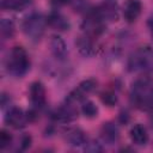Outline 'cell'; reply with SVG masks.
I'll use <instances>...</instances> for the list:
<instances>
[{
    "mask_svg": "<svg viewBox=\"0 0 153 153\" xmlns=\"http://www.w3.org/2000/svg\"><path fill=\"white\" fill-rule=\"evenodd\" d=\"M33 0H1V8L7 11H23L29 7Z\"/></svg>",
    "mask_w": 153,
    "mask_h": 153,
    "instance_id": "obj_18",
    "label": "cell"
},
{
    "mask_svg": "<svg viewBox=\"0 0 153 153\" xmlns=\"http://www.w3.org/2000/svg\"><path fill=\"white\" fill-rule=\"evenodd\" d=\"M51 120L54 122H59V123H71L74 120H76L78 117V110L74 106L73 103L69 102H65V104L60 108H57L56 110H54L50 115Z\"/></svg>",
    "mask_w": 153,
    "mask_h": 153,
    "instance_id": "obj_9",
    "label": "cell"
},
{
    "mask_svg": "<svg viewBox=\"0 0 153 153\" xmlns=\"http://www.w3.org/2000/svg\"><path fill=\"white\" fill-rule=\"evenodd\" d=\"M149 115H151V121H152V123H153V110L149 111Z\"/></svg>",
    "mask_w": 153,
    "mask_h": 153,
    "instance_id": "obj_31",
    "label": "cell"
},
{
    "mask_svg": "<svg viewBox=\"0 0 153 153\" xmlns=\"http://www.w3.org/2000/svg\"><path fill=\"white\" fill-rule=\"evenodd\" d=\"M142 110H146V111H152V110H153V88H152V91L149 92V94H148V97H147V100H146L145 106H143Z\"/></svg>",
    "mask_w": 153,
    "mask_h": 153,
    "instance_id": "obj_26",
    "label": "cell"
},
{
    "mask_svg": "<svg viewBox=\"0 0 153 153\" xmlns=\"http://www.w3.org/2000/svg\"><path fill=\"white\" fill-rule=\"evenodd\" d=\"M31 143H32V137H31L29 134L22 136V139H20V145H19V146H20V149H22V151L27 149V148L31 146Z\"/></svg>",
    "mask_w": 153,
    "mask_h": 153,
    "instance_id": "obj_25",
    "label": "cell"
},
{
    "mask_svg": "<svg viewBox=\"0 0 153 153\" xmlns=\"http://www.w3.org/2000/svg\"><path fill=\"white\" fill-rule=\"evenodd\" d=\"M29 97L32 105L36 109H41L45 105L47 102V92L43 82L33 81L29 87Z\"/></svg>",
    "mask_w": 153,
    "mask_h": 153,
    "instance_id": "obj_10",
    "label": "cell"
},
{
    "mask_svg": "<svg viewBox=\"0 0 153 153\" xmlns=\"http://www.w3.org/2000/svg\"><path fill=\"white\" fill-rule=\"evenodd\" d=\"M13 141V136L10 131H7L6 129H1L0 130V148L1 149H6L7 147L11 146Z\"/></svg>",
    "mask_w": 153,
    "mask_h": 153,
    "instance_id": "obj_22",
    "label": "cell"
},
{
    "mask_svg": "<svg viewBox=\"0 0 153 153\" xmlns=\"http://www.w3.org/2000/svg\"><path fill=\"white\" fill-rule=\"evenodd\" d=\"M127 66L130 72L153 73V48L145 45L135 50L129 56Z\"/></svg>",
    "mask_w": 153,
    "mask_h": 153,
    "instance_id": "obj_2",
    "label": "cell"
},
{
    "mask_svg": "<svg viewBox=\"0 0 153 153\" xmlns=\"http://www.w3.org/2000/svg\"><path fill=\"white\" fill-rule=\"evenodd\" d=\"M66 140L73 147H81L87 142V136L80 128H72L66 133Z\"/></svg>",
    "mask_w": 153,
    "mask_h": 153,
    "instance_id": "obj_16",
    "label": "cell"
},
{
    "mask_svg": "<svg viewBox=\"0 0 153 153\" xmlns=\"http://www.w3.org/2000/svg\"><path fill=\"white\" fill-rule=\"evenodd\" d=\"M81 112L87 118H94L98 115V108L93 102L84 100L82 104H81Z\"/></svg>",
    "mask_w": 153,
    "mask_h": 153,
    "instance_id": "obj_20",
    "label": "cell"
},
{
    "mask_svg": "<svg viewBox=\"0 0 153 153\" xmlns=\"http://www.w3.org/2000/svg\"><path fill=\"white\" fill-rule=\"evenodd\" d=\"M142 11V4L140 0H127L123 7V17L126 22L134 23L137 20Z\"/></svg>",
    "mask_w": 153,
    "mask_h": 153,
    "instance_id": "obj_14",
    "label": "cell"
},
{
    "mask_svg": "<svg viewBox=\"0 0 153 153\" xmlns=\"http://www.w3.org/2000/svg\"><path fill=\"white\" fill-rule=\"evenodd\" d=\"M100 136L103 142L112 145L120 139V129L114 122H104L100 128Z\"/></svg>",
    "mask_w": 153,
    "mask_h": 153,
    "instance_id": "obj_13",
    "label": "cell"
},
{
    "mask_svg": "<svg viewBox=\"0 0 153 153\" xmlns=\"http://www.w3.org/2000/svg\"><path fill=\"white\" fill-rule=\"evenodd\" d=\"M16 33V25L8 18H2L0 22V35L2 39H11Z\"/></svg>",
    "mask_w": 153,
    "mask_h": 153,
    "instance_id": "obj_19",
    "label": "cell"
},
{
    "mask_svg": "<svg viewBox=\"0 0 153 153\" xmlns=\"http://www.w3.org/2000/svg\"><path fill=\"white\" fill-rule=\"evenodd\" d=\"M97 86V81L94 79H86L84 81H81L73 91H71L68 93V96L66 97V102L69 103H79V102H84L86 96L88 93H91Z\"/></svg>",
    "mask_w": 153,
    "mask_h": 153,
    "instance_id": "obj_7",
    "label": "cell"
},
{
    "mask_svg": "<svg viewBox=\"0 0 153 153\" xmlns=\"http://www.w3.org/2000/svg\"><path fill=\"white\" fill-rule=\"evenodd\" d=\"M96 14L104 22H116L120 17V8L116 1L114 0H105L103 2H100L98 6H96L94 8Z\"/></svg>",
    "mask_w": 153,
    "mask_h": 153,
    "instance_id": "obj_6",
    "label": "cell"
},
{
    "mask_svg": "<svg viewBox=\"0 0 153 153\" xmlns=\"http://www.w3.org/2000/svg\"><path fill=\"white\" fill-rule=\"evenodd\" d=\"M147 25H148V29H149V32H151V36L153 38V17H151L147 22Z\"/></svg>",
    "mask_w": 153,
    "mask_h": 153,
    "instance_id": "obj_30",
    "label": "cell"
},
{
    "mask_svg": "<svg viewBox=\"0 0 153 153\" xmlns=\"http://www.w3.org/2000/svg\"><path fill=\"white\" fill-rule=\"evenodd\" d=\"M129 136H130V140L133 143L137 145V146H145L147 142H148V133H147V129L137 123V124H134L129 131Z\"/></svg>",
    "mask_w": 153,
    "mask_h": 153,
    "instance_id": "obj_15",
    "label": "cell"
},
{
    "mask_svg": "<svg viewBox=\"0 0 153 153\" xmlns=\"http://www.w3.org/2000/svg\"><path fill=\"white\" fill-rule=\"evenodd\" d=\"M47 22H48V26H50L56 31H67L71 27V23L68 18L56 10L51 11L47 16Z\"/></svg>",
    "mask_w": 153,
    "mask_h": 153,
    "instance_id": "obj_11",
    "label": "cell"
},
{
    "mask_svg": "<svg viewBox=\"0 0 153 153\" xmlns=\"http://www.w3.org/2000/svg\"><path fill=\"white\" fill-rule=\"evenodd\" d=\"M75 44H76V48L79 49L80 54H82L84 56H92L97 51L96 37H92L90 35L84 33L82 36L78 37Z\"/></svg>",
    "mask_w": 153,
    "mask_h": 153,
    "instance_id": "obj_12",
    "label": "cell"
},
{
    "mask_svg": "<svg viewBox=\"0 0 153 153\" xmlns=\"http://www.w3.org/2000/svg\"><path fill=\"white\" fill-rule=\"evenodd\" d=\"M5 122L7 126L14 129H23L26 127V124L30 121L27 112H25L22 108L12 106L11 109H8V111L5 115Z\"/></svg>",
    "mask_w": 153,
    "mask_h": 153,
    "instance_id": "obj_8",
    "label": "cell"
},
{
    "mask_svg": "<svg viewBox=\"0 0 153 153\" xmlns=\"http://www.w3.org/2000/svg\"><path fill=\"white\" fill-rule=\"evenodd\" d=\"M118 120H120L121 123L126 124V123L129 121V114H128L127 111H122V112L120 114V116H118Z\"/></svg>",
    "mask_w": 153,
    "mask_h": 153,
    "instance_id": "obj_29",
    "label": "cell"
},
{
    "mask_svg": "<svg viewBox=\"0 0 153 153\" xmlns=\"http://www.w3.org/2000/svg\"><path fill=\"white\" fill-rule=\"evenodd\" d=\"M72 6L74 8V11L78 12H82V11H88V2L87 0H72Z\"/></svg>",
    "mask_w": 153,
    "mask_h": 153,
    "instance_id": "obj_24",
    "label": "cell"
},
{
    "mask_svg": "<svg viewBox=\"0 0 153 153\" xmlns=\"http://www.w3.org/2000/svg\"><path fill=\"white\" fill-rule=\"evenodd\" d=\"M30 59L23 47H13L6 60V69L14 78L24 76L30 69Z\"/></svg>",
    "mask_w": 153,
    "mask_h": 153,
    "instance_id": "obj_1",
    "label": "cell"
},
{
    "mask_svg": "<svg viewBox=\"0 0 153 153\" xmlns=\"http://www.w3.org/2000/svg\"><path fill=\"white\" fill-rule=\"evenodd\" d=\"M84 149H85L86 152L98 153V152H102V151L104 149V147H103V145H102L98 140H91V141L87 140V142L84 145Z\"/></svg>",
    "mask_w": 153,
    "mask_h": 153,
    "instance_id": "obj_23",
    "label": "cell"
},
{
    "mask_svg": "<svg viewBox=\"0 0 153 153\" xmlns=\"http://www.w3.org/2000/svg\"><path fill=\"white\" fill-rule=\"evenodd\" d=\"M81 27L86 35H90L97 38L99 35H102L105 31V23L96 14L93 8H90L87 11L86 18L82 20Z\"/></svg>",
    "mask_w": 153,
    "mask_h": 153,
    "instance_id": "obj_5",
    "label": "cell"
},
{
    "mask_svg": "<svg viewBox=\"0 0 153 153\" xmlns=\"http://www.w3.org/2000/svg\"><path fill=\"white\" fill-rule=\"evenodd\" d=\"M72 0H50V4L54 6V7H62L67 4H69Z\"/></svg>",
    "mask_w": 153,
    "mask_h": 153,
    "instance_id": "obj_27",
    "label": "cell"
},
{
    "mask_svg": "<svg viewBox=\"0 0 153 153\" xmlns=\"http://www.w3.org/2000/svg\"><path fill=\"white\" fill-rule=\"evenodd\" d=\"M100 99L102 102L108 105V106H114L117 102H118V98H117V94L114 92V91H104L102 94H100Z\"/></svg>",
    "mask_w": 153,
    "mask_h": 153,
    "instance_id": "obj_21",
    "label": "cell"
},
{
    "mask_svg": "<svg viewBox=\"0 0 153 153\" xmlns=\"http://www.w3.org/2000/svg\"><path fill=\"white\" fill-rule=\"evenodd\" d=\"M10 102H11V98H10V96L2 92V93H1V108L4 109L6 105H10Z\"/></svg>",
    "mask_w": 153,
    "mask_h": 153,
    "instance_id": "obj_28",
    "label": "cell"
},
{
    "mask_svg": "<svg viewBox=\"0 0 153 153\" xmlns=\"http://www.w3.org/2000/svg\"><path fill=\"white\" fill-rule=\"evenodd\" d=\"M47 25H48L47 17H44L39 12H32L23 20L22 29L29 38L33 41H38L43 36Z\"/></svg>",
    "mask_w": 153,
    "mask_h": 153,
    "instance_id": "obj_3",
    "label": "cell"
},
{
    "mask_svg": "<svg viewBox=\"0 0 153 153\" xmlns=\"http://www.w3.org/2000/svg\"><path fill=\"white\" fill-rule=\"evenodd\" d=\"M153 88V80L148 76H141L136 79L130 88V102L139 109H143L149 92Z\"/></svg>",
    "mask_w": 153,
    "mask_h": 153,
    "instance_id": "obj_4",
    "label": "cell"
},
{
    "mask_svg": "<svg viewBox=\"0 0 153 153\" xmlns=\"http://www.w3.org/2000/svg\"><path fill=\"white\" fill-rule=\"evenodd\" d=\"M50 49H51L53 55L57 60H65L67 57V55H68L66 42L60 36H54L51 38V41H50Z\"/></svg>",
    "mask_w": 153,
    "mask_h": 153,
    "instance_id": "obj_17",
    "label": "cell"
}]
</instances>
